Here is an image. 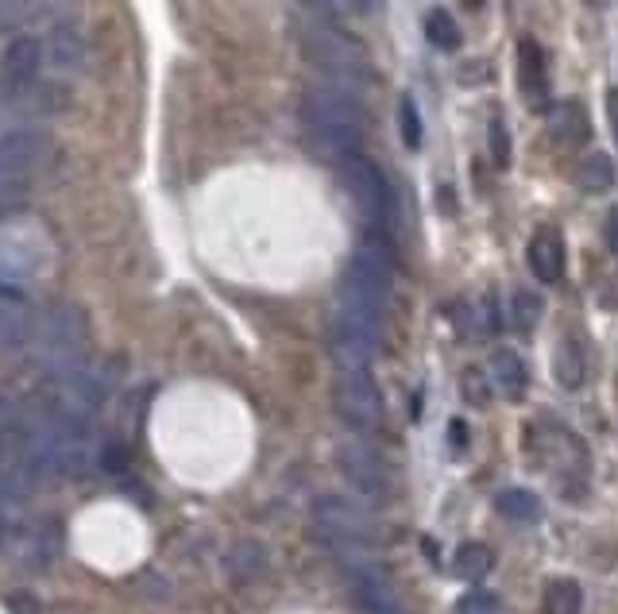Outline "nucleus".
<instances>
[{
	"label": "nucleus",
	"mask_w": 618,
	"mask_h": 614,
	"mask_svg": "<svg viewBox=\"0 0 618 614\" xmlns=\"http://www.w3.org/2000/svg\"><path fill=\"white\" fill-rule=\"evenodd\" d=\"M67 97L59 93L54 85H20V89H4L0 93V132H23V124L31 120H43L51 112L62 109Z\"/></svg>",
	"instance_id": "6"
},
{
	"label": "nucleus",
	"mask_w": 618,
	"mask_h": 614,
	"mask_svg": "<svg viewBox=\"0 0 618 614\" xmlns=\"http://www.w3.org/2000/svg\"><path fill=\"white\" fill-rule=\"evenodd\" d=\"M28 12H31V4H4V0H0V28H16Z\"/></svg>",
	"instance_id": "27"
},
{
	"label": "nucleus",
	"mask_w": 618,
	"mask_h": 614,
	"mask_svg": "<svg viewBox=\"0 0 618 614\" xmlns=\"http://www.w3.org/2000/svg\"><path fill=\"white\" fill-rule=\"evenodd\" d=\"M31 352H36L39 368L54 371V375H74L81 368V352H86V318H81L78 305L59 302L47 305L36 318L31 329Z\"/></svg>",
	"instance_id": "2"
},
{
	"label": "nucleus",
	"mask_w": 618,
	"mask_h": 614,
	"mask_svg": "<svg viewBox=\"0 0 618 614\" xmlns=\"http://www.w3.org/2000/svg\"><path fill=\"white\" fill-rule=\"evenodd\" d=\"M580 185L588 193H604L615 185V163L604 155V151H591V155L580 163Z\"/></svg>",
	"instance_id": "17"
},
{
	"label": "nucleus",
	"mask_w": 618,
	"mask_h": 614,
	"mask_svg": "<svg viewBox=\"0 0 618 614\" xmlns=\"http://www.w3.org/2000/svg\"><path fill=\"white\" fill-rule=\"evenodd\" d=\"M495 506H499L502 519H515V522H538L541 519V499L534 495V491H526V487L499 491Z\"/></svg>",
	"instance_id": "16"
},
{
	"label": "nucleus",
	"mask_w": 618,
	"mask_h": 614,
	"mask_svg": "<svg viewBox=\"0 0 618 614\" xmlns=\"http://www.w3.org/2000/svg\"><path fill=\"white\" fill-rule=\"evenodd\" d=\"M43 59H51V67L59 70H78L81 59H86V39H81L78 28H70V23H59V28L47 36V47H43Z\"/></svg>",
	"instance_id": "13"
},
{
	"label": "nucleus",
	"mask_w": 618,
	"mask_h": 614,
	"mask_svg": "<svg viewBox=\"0 0 618 614\" xmlns=\"http://www.w3.org/2000/svg\"><path fill=\"white\" fill-rule=\"evenodd\" d=\"M607 109H611V128H615V140H618V89L607 93Z\"/></svg>",
	"instance_id": "31"
},
{
	"label": "nucleus",
	"mask_w": 618,
	"mask_h": 614,
	"mask_svg": "<svg viewBox=\"0 0 618 614\" xmlns=\"http://www.w3.org/2000/svg\"><path fill=\"white\" fill-rule=\"evenodd\" d=\"M530 266L538 271V279L557 282L560 271H565V244L552 229H541L530 244Z\"/></svg>",
	"instance_id": "14"
},
{
	"label": "nucleus",
	"mask_w": 618,
	"mask_h": 614,
	"mask_svg": "<svg viewBox=\"0 0 618 614\" xmlns=\"http://www.w3.org/2000/svg\"><path fill=\"white\" fill-rule=\"evenodd\" d=\"M522 89L530 97H538L545 89V62L538 43H522Z\"/></svg>",
	"instance_id": "21"
},
{
	"label": "nucleus",
	"mask_w": 618,
	"mask_h": 614,
	"mask_svg": "<svg viewBox=\"0 0 618 614\" xmlns=\"http://www.w3.org/2000/svg\"><path fill=\"white\" fill-rule=\"evenodd\" d=\"M557 379L565 386H580L584 368H580V352H576V344H565V349L557 352Z\"/></svg>",
	"instance_id": "24"
},
{
	"label": "nucleus",
	"mask_w": 618,
	"mask_h": 614,
	"mask_svg": "<svg viewBox=\"0 0 618 614\" xmlns=\"http://www.w3.org/2000/svg\"><path fill=\"white\" fill-rule=\"evenodd\" d=\"M340 174H345V185H348V193H352L360 217H368V221H383L390 193H387V178L379 174V167L368 163L363 155H352L340 163Z\"/></svg>",
	"instance_id": "9"
},
{
	"label": "nucleus",
	"mask_w": 618,
	"mask_h": 614,
	"mask_svg": "<svg viewBox=\"0 0 618 614\" xmlns=\"http://www.w3.org/2000/svg\"><path fill=\"white\" fill-rule=\"evenodd\" d=\"M306 51L332 82H348V78H356L363 70V59H360V51H356V43H348V39L340 36V31H332L329 23L317 31H306Z\"/></svg>",
	"instance_id": "8"
},
{
	"label": "nucleus",
	"mask_w": 618,
	"mask_h": 614,
	"mask_svg": "<svg viewBox=\"0 0 618 614\" xmlns=\"http://www.w3.org/2000/svg\"><path fill=\"white\" fill-rule=\"evenodd\" d=\"M491 155L499 167L510 163V143H507V128H502V120H491Z\"/></svg>",
	"instance_id": "26"
},
{
	"label": "nucleus",
	"mask_w": 618,
	"mask_h": 614,
	"mask_svg": "<svg viewBox=\"0 0 618 614\" xmlns=\"http://www.w3.org/2000/svg\"><path fill=\"white\" fill-rule=\"evenodd\" d=\"M340 472L352 487H360V495L379 499L387 491V467L379 460L376 449H368L363 441H345L340 444Z\"/></svg>",
	"instance_id": "10"
},
{
	"label": "nucleus",
	"mask_w": 618,
	"mask_h": 614,
	"mask_svg": "<svg viewBox=\"0 0 618 614\" xmlns=\"http://www.w3.org/2000/svg\"><path fill=\"white\" fill-rule=\"evenodd\" d=\"M487 568H491V553H487V545H476V541H468V545L457 548L452 572H457L460 580H484Z\"/></svg>",
	"instance_id": "18"
},
{
	"label": "nucleus",
	"mask_w": 618,
	"mask_h": 614,
	"mask_svg": "<svg viewBox=\"0 0 618 614\" xmlns=\"http://www.w3.org/2000/svg\"><path fill=\"white\" fill-rule=\"evenodd\" d=\"M39 62H43V43H39V39H31V36L12 39L4 59H0V82H4V89L31 85L36 82Z\"/></svg>",
	"instance_id": "11"
},
{
	"label": "nucleus",
	"mask_w": 618,
	"mask_h": 614,
	"mask_svg": "<svg viewBox=\"0 0 618 614\" xmlns=\"http://www.w3.org/2000/svg\"><path fill=\"white\" fill-rule=\"evenodd\" d=\"M491 371H495V383L507 391V399H522L530 375H526V363L518 360V352L499 349V352H495V360H491Z\"/></svg>",
	"instance_id": "15"
},
{
	"label": "nucleus",
	"mask_w": 618,
	"mask_h": 614,
	"mask_svg": "<svg viewBox=\"0 0 618 614\" xmlns=\"http://www.w3.org/2000/svg\"><path fill=\"white\" fill-rule=\"evenodd\" d=\"M337 410L352 425H360V430L379 425V417H383V399H379V386H376V379L368 375V368L363 371H340Z\"/></svg>",
	"instance_id": "7"
},
{
	"label": "nucleus",
	"mask_w": 618,
	"mask_h": 614,
	"mask_svg": "<svg viewBox=\"0 0 618 614\" xmlns=\"http://www.w3.org/2000/svg\"><path fill=\"white\" fill-rule=\"evenodd\" d=\"M464 386H468V402L484 406V402H487V386H479V375H476V371H468V375H464Z\"/></svg>",
	"instance_id": "29"
},
{
	"label": "nucleus",
	"mask_w": 618,
	"mask_h": 614,
	"mask_svg": "<svg viewBox=\"0 0 618 614\" xmlns=\"http://www.w3.org/2000/svg\"><path fill=\"white\" fill-rule=\"evenodd\" d=\"M302 117L321 155L340 159V163L356 155V148H360V104L340 85L325 82L309 89L302 97Z\"/></svg>",
	"instance_id": "1"
},
{
	"label": "nucleus",
	"mask_w": 618,
	"mask_h": 614,
	"mask_svg": "<svg viewBox=\"0 0 618 614\" xmlns=\"http://www.w3.org/2000/svg\"><path fill=\"white\" fill-rule=\"evenodd\" d=\"M491 611H495L491 595H468V600H460V614H491Z\"/></svg>",
	"instance_id": "28"
},
{
	"label": "nucleus",
	"mask_w": 618,
	"mask_h": 614,
	"mask_svg": "<svg viewBox=\"0 0 618 614\" xmlns=\"http://www.w3.org/2000/svg\"><path fill=\"white\" fill-rule=\"evenodd\" d=\"M449 437H452V441H457V444H464V441H468V433H464V422H452Z\"/></svg>",
	"instance_id": "32"
},
{
	"label": "nucleus",
	"mask_w": 618,
	"mask_h": 614,
	"mask_svg": "<svg viewBox=\"0 0 618 614\" xmlns=\"http://www.w3.org/2000/svg\"><path fill=\"white\" fill-rule=\"evenodd\" d=\"M541 318V298L530 294V290H518L515 294V325L518 329H534Z\"/></svg>",
	"instance_id": "25"
},
{
	"label": "nucleus",
	"mask_w": 618,
	"mask_h": 614,
	"mask_svg": "<svg viewBox=\"0 0 618 614\" xmlns=\"http://www.w3.org/2000/svg\"><path fill=\"white\" fill-rule=\"evenodd\" d=\"M390 279H395V274H390L387 255L376 252V248H360V252L348 260L345 286H340V305H352V310L383 318Z\"/></svg>",
	"instance_id": "3"
},
{
	"label": "nucleus",
	"mask_w": 618,
	"mask_h": 614,
	"mask_svg": "<svg viewBox=\"0 0 618 614\" xmlns=\"http://www.w3.org/2000/svg\"><path fill=\"white\" fill-rule=\"evenodd\" d=\"M426 36H429V43L441 47V51H457V47H460V28H457V20H452L449 12H441V8L426 16Z\"/></svg>",
	"instance_id": "19"
},
{
	"label": "nucleus",
	"mask_w": 618,
	"mask_h": 614,
	"mask_svg": "<svg viewBox=\"0 0 618 614\" xmlns=\"http://www.w3.org/2000/svg\"><path fill=\"white\" fill-rule=\"evenodd\" d=\"M313 522H317V530H321V537L329 541L337 553H348V548L368 545L371 533H376V522H371V514L363 511V506H356V503H348V499H340V495L317 499Z\"/></svg>",
	"instance_id": "4"
},
{
	"label": "nucleus",
	"mask_w": 618,
	"mask_h": 614,
	"mask_svg": "<svg viewBox=\"0 0 618 614\" xmlns=\"http://www.w3.org/2000/svg\"><path fill=\"white\" fill-rule=\"evenodd\" d=\"M398 128H402L406 148L418 151L421 148V117H418V104H413L410 97H402V104H398Z\"/></svg>",
	"instance_id": "22"
},
{
	"label": "nucleus",
	"mask_w": 618,
	"mask_h": 614,
	"mask_svg": "<svg viewBox=\"0 0 618 614\" xmlns=\"http://www.w3.org/2000/svg\"><path fill=\"white\" fill-rule=\"evenodd\" d=\"M47 148H51L47 135L31 132V128L0 135V193L20 190V185L39 171V163L47 159Z\"/></svg>",
	"instance_id": "5"
},
{
	"label": "nucleus",
	"mask_w": 618,
	"mask_h": 614,
	"mask_svg": "<svg viewBox=\"0 0 618 614\" xmlns=\"http://www.w3.org/2000/svg\"><path fill=\"white\" fill-rule=\"evenodd\" d=\"M552 128H557L560 135H588V124H584V112H580V104H560L557 112H552Z\"/></svg>",
	"instance_id": "23"
},
{
	"label": "nucleus",
	"mask_w": 618,
	"mask_h": 614,
	"mask_svg": "<svg viewBox=\"0 0 618 614\" xmlns=\"http://www.w3.org/2000/svg\"><path fill=\"white\" fill-rule=\"evenodd\" d=\"M545 614H580V587L572 580H552L545 592Z\"/></svg>",
	"instance_id": "20"
},
{
	"label": "nucleus",
	"mask_w": 618,
	"mask_h": 614,
	"mask_svg": "<svg viewBox=\"0 0 618 614\" xmlns=\"http://www.w3.org/2000/svg\"><path fill=\"white\" fill-rule=\"evenodd\" d=\"M607 244H611V252L618 255V209L611 213V221H607Z\"/></svg>",
	"instance_id": "30"
},
{
	"label": "nucleus",
	"mask_w": 618,
	"mask_h": 614,
	"mask_svg": "<svg viewBox=\"0 0 618 614\" xmlns=\"http://www.w3.org/2000/svg\"><path fill=\"white\" fill-rule=\"evenodd\" d=\"M31 329H36V313L28 310V302L16 294H0V349L28 344Z\"/></svg>",
	"instance_id": "12"
}]
</instances>
